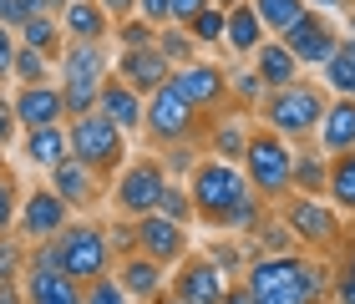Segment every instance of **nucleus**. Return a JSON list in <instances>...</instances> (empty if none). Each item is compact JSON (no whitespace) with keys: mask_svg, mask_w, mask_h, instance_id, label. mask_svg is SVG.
<instances>
[{"mask_svg":"<svg viewBox=\"0 0 355 304\" xmlns=\"http://www.w3.org/2000/svg\"><path fill=\"white\" fill-rule=\"evenodd\" d=\"M188 198H193V223H203L214 233H249L269 208L249 193L239 163H223V157H198L193 163Z\"/></svg>","mask_w":355,"mask_h":304,"instance_id":"1","label":"nucleus"},{"mask_svg":"<svg viewBox=\"0 0 355 304\" xmlns=\"http://www.w3.org/2000/svg\"><path fill=\"white\" fill-rule=\"evenodd\" d=\"M254 304H325L330 299V269L315 253H254L239 274Z\"/></svg>","mask_w":355,"mask_h":304,"instance_id":"2","label":"nucleus"},{"mask_svg":"<svg viewBox=\"0 0 355 304\" xmlns=\"http://www.w3.org/2000/svg\"><path fill=\"white\" fill-rule=\"evenodd\" d=\"M325 107H330V91L320 87V82H304V76H300L295 87L264 91V102L254 107V111H259V127H269L274 137L310 142L315 127H320V117H325Z\"/></svg>","mask_w":355,"mask_h":304,"instance_id":"3","label":"nucleus"},{"mask_svg":"<svg viewBox=\"0 0 355 304\" xmlns=\"http://www.w3.org/2000/svg\"><path fill=\"white\" fill-rule=\"evenodd\" d=\"M289 163H295V142L274 137L269 127L254 122V132L244 142V157H239V172H244L249 193L259 203H284L289 198Z\"/></svg>","mask_w":355,"mask_h":304,"instance_id":"4","label":"nucleus"},{"mask_svg":"<svg viewBox=\"0 0 355 304\" xmlns=\"http://www.w3.org/2000/svg\"><path fill=\"white\" fill-rule=\"evenodd\" d=\"M67 157L92 168L96 178H117L122 163H127V137L102 117V111H87V117L67 122Z\"/></svg>","mask_w":355,"mask_h":304,"instance_id":"5","label":"nucleus"},{"mask_svg":"<svg viewBox=\"0 0 355 304\" xmlns=\"http://www.w3.org/2000/svg\"><path fill=\"white\" fill-rule=\"evenodd\" d=\"M56 264L76 284H92V279L112 274V233L96 229V223H67L56 233Z\"/></svg>","mask_w":355,"mask_h":304,"instance_id":"6","label":"nucleus"},{"mask_svg":"<svg viewBox=\"0 0 355 304\" xmlns=\"http://www.w3.org/2000/svg\"><path fill=\"white\" fill-rule=\"evenodd\" d=\"M279 223L295 233V244L310 249V253H330L335 244H340V233H345V218H340V208H335L330 198H300V193L284 198Z\"/></svg>","mask_w":355,"mask_h":304,"instance_id":"7","label":"nucleus"},{"mask_svg":"<svg viewBox=\"0 0 355 304\" xmlns=\"http://www.w3.org/2000/svg\"><path fill=\"white\" fill-rule=\"evenodd\" d=\"M203 111L193 107L183 91H178L173 82L157 87L148 102H142V132H148L157 147H178V142H193V132H198Z\"/></svg>","mask_w":355,"mask_h":304,"instance_id":"8","label":"nucleus"},{"mask_svg":"<svg viewBox=\"0 0 355 304\" xmlns=\"http://www.w3.org/2000/svg\"><path fill=\"white\" fill-rule=\"evenodd\" d=\"M163 188H168V172H163L157 157H127L122 172H117V183H112V203H117L122 218H142V213L157 208Z\"/></svg>","mask_w":355,"mask_h":304,"instance_id":"9","label":"nucleus"},{"mask_svg":"<svg viewBox=\"0 0 355 304\" xmlns=\"http://www.w3.org/2000/svg\"><path fill=\"white\" fill-rule=\"evenodd\" d=\"M279 41L289 46V56H295L304 71H320L335 51H340V41H345V36H340V26H335L325 10H310V6H304V15L284 30Z\"/></svg>","mask_w":355,"mask_h":304,"instance_id":"10","label":"nucleus"},{"mask_svg":"<svg viewBox=\"0 0 355 304\" xmlns=\"http://www.w3.org/2000/svg\"><path fill=\"white\" fill-rule=\"evenodd\" d=\"M168 82L183 91L203 117H214V111L229 107V66H218V61H188V66H173Z\"/></svg>","mask_w":355,"mask_h":304,"instance_id":"11","label":"nucleus"},{"mask_svg":"<svg viewBox=\"0 0 355 304\" xmlns=\"http://www.w3.org/2000/svg\"><path fill=\"white\" fill-rule=\"evenodd\" d=\"M223 289H229V279L193 249L173 264V274H168V294L178 304H223Z\"/></svg>","mask_w":355,"mask_h":304,"instance_id":"12","label":"nucleus"},{"mask_svg":"<svg viewBox=\"0 0 355 304\" xmlns=\"http://www.w3.org/2000/svg\"><path fill=\"white\" fill-rule=\"evenodd\" d=\"M67 223H71V208L61 203L51 188H31L21 213H15V229H21L15 238H21V244H46V238H56Z\"/></svg>","mask_w":355,"mask_h":304,"instance_id":"13","label":"nucleus"},{"mask_svg":"<svg viewBox=\"0 0 355 304\" xmlns=\"http://www.w3.org/2000/svg\"><path fill=\"white\" fill-rule=\"evenodd\" d=\"M132 244H137V253H148L153 264L173 269L188 253V229L163 218V213H142V218H132Z\"/></svg>","mask_w":355,"mask_h":304,"instance_id":"14","label":"nucleus"},{"mask_svg":"<svg viewBox=\"0 0 355 304\" xmlns=\"http://www.w3.org/2000/svg\"><path fill=\"white\" fill-rule=\"evenodd\" d=\"M107 41H67L61 46V82L56 87H102L107 82Z\"/></svg>","mask_w":355,"mask_h":304,"instance_id":"15","label":"nucleus"},{"mask_svg":"<svg viewBox=\"0 0 355 304\" xmlns=\"http://www.w3.org/2000/svg\"><path fill=\"white\" fill-rule=\"evenodd\" d=\"M112 76H117V82H127L137 97H153L157 87H168L173 66L157 56V46H142V51H117V61H112Z\"/></svg>","mask_w":355,"mask_h":304,"instance_id":"16","label":"nucleus"},{"mask_svg":"<svg viewBox=\"0 0 355 304\" xmlns=\"http://www.w3.org/2000/svg\"><path fill=\"white\" fill-rule=\"evenodd\" d=\"M10 117L15 127H56V122H67V107H61V87L56 82H41V87H21L10 97Z\"/></svg>","mask_w":355,"mask_h":304,"instance_id":"17","label":"nucleus"},{"mask_svg":"<svg viewBox=\"0 0 355 304\" xmlns=\"http://www.w3.org/2000/svg\"><path fill=\"white\" fill-rule=\"evenodd\" d=\"M112 279H117L122 289H127V299H132V304H153V299H163V294H168V269H163V264H153L148 253H137V249L127 253L117 269H112Z\"/></svg>","mask_w":355,"mask_h":304,"instance_id":"18","label":"nucleus"},{"mask_svg":"<svg viewBox=\"0 0 355 304\" xmlns=\"http://www.w3.org/2000/svg\"><path fill=\"white\" fill-rule=\"evenodd\" d=\"M249 71L259 76V87L264 91H279V87H295L300 76H304V66L295 56H289V46L279 41V36H264V46L249 56Z\"/></svg>","mask_w":355,"mask_h":304,"instance_id":"19","label":"nucleus"},{"mask_svg":"<svg viewBox=\"0 0 355 304\" xmlns=\"http://www.w3.org/2000/svg\"><path fill=\"white\" fill-rule=\"evenodd\" d=\"M46 172H51V183H46V188H51L67 208H92L96 198H102V178H96L92 168H82L76 157H61V163L46 168Z\"/></svg>","mask_w":355,"mask_h":304,"instance_id":"20","label":"nucleus"},{"mask_svg":"<svg viewBox=\"0 0 355 304\" xmlns=\"http://www.w3.org/2000/svg\"><path fill=\"white\" fill-rule=\"evenodd\" d=\"M142 102H148V97H137V91L127 87V82H117V76H107L102 97H96V111H102L122 137H137L142 132Z\"/></svg>","mask_w":355,"mask_h":304,"instance_id":"21","label":"nucleus"},{"mask_svg":"<svg viewBox=\"0 0 355 304\" xmlns=\"http://www.w3.org/2000/svg\"><path fill=\"white\" fill-rule=\"evenodd\" d=\"M315 147L325 157L355 147V97H330L325 117H320V127H315Z\"/></svg>","mask_w":355,"mask_h":304,"instance_id":"22","label":"nucleus"},{"mask_svg":"<svg viewBox=\"0 0 355 304\" xmlns=\"http://www.w3.org/2000/svg\"><path fill=\"white\" fill-rule=\"evenodd\" d=\"M254 132V122L244 117V111H214V127H208V137H203V152L208 157H223V163H239L244 157V142Z\"/></svg>","mask_w":355,"mask_h":304,"instance_id":"23","label":"nucleus"},{"mask_svg":"<svg viewBox=\"0 0 355 304\" xmlns=\"http://www.w3.org/2000/svg\"><path fill=\"white\" fill-rule=\"evenodd\" d=\"M264 36H269V30H264L259 15H254L249 0H239V6L223 10V51H229V56H254L264 46Z\"/></svg>","mask_w":355,"mask_h":304,"instance_id":"24","label":"nucleus"},{"mask_svg":"<svg viewBox=\"0 0 355 304\" xmlns=\"http://www.w3.org/2000/svg\"><path fill=\"white\" fill-rule=\"evenodd\" d=\"M56 21H61V36L67 41H107L112 36V21L96 0H67V10Z\"/></svg>","mask_w":355,"mask_h":304,"instance_id":"25","label":"nucleus"},{"mask_svg":"<svg viewBox=\"0 0 355 304\" xmlns=\"http://www.w3.org/2000/svg\"><path fill=\"white\" fill-rule=\"evenodd\" d=\"M325 178H330V157L320 147H295V163H289V193L300 198H325Z\"/></svg>","mask_w":355,"mask_h":304,"instance_id":"26","label":"nucleus"},{"mask_svg":"<svg viewBox=\"0 0 355 304\" xmlns=\"http://www.w3.org/2000/svg\"><path fill=\"white\" fill-rule=\"evenodd\" d=\"M325 198L340 208V218H355V147L330 157V178H325Z\"/></svg>","mask_w":355,"mask_h":304,"instance_id":"27","label":"nucleus"},{"mask_svg":"<svg viewBox=\"0 0 355 304\" xmlns=\"http://www.w3.org/2000/svg\"><path fill=\"white\" fill-rule=\"evenodd\" d=\"M26 163L31 168H56L61 163V157H67V127H31V132H26Z\"/></svg>","mask_w":355,"mask_h":304,"instance_id":"28","label":"nucleus"},{"mask_svg":"<svg viewBox=\"0 0 355 304\" xmlns=\"http://www.w3.org/2000/svg\"><path fill=\"white\" fill-rule=\"evenodd\" d=\"M21 46L41 51L46 61H56V56H61V46H67V36H61V21H56V15H26V26H21Z\"/></svg>","mask_w":355,"mask_h":304,"instance_id":"29","label":"nucleus"},{"mask_svg":"<svg viewBox=\"0 0 355 304\" xmlns=\"http://www.w3.org/2000/svg\"><path fill=\"white\" fill-rule=\"evenodd\" d=\"M249 249H254V253H304V249L295 244V233H289L284 223L269 213V208H264V218L249 229Z\"/></svg>","mask_w":355,"mask_h":304,"instance_id":"30","label":"nucleus"},{"mask_svg":"<svg viewBox=\"0 0 355 304\" xmlns=\"http://www.w3.org/2000/svg\"><path fill=\"white\" fill-rule=\"evenodd\" d=\"M153 46H157V56L168 61V66H188V61H198V46H193V36L183 26H157V36H153Z\"/></svg>","mask_w":355,"mask_h":304,"instance_id":"31","label":"nucleus"},{"mask_svg":"<svg viewBox=\"0 0 355 304\" xmlns=\"http://www.w3.org/2000/svg\"><path fill=\"white\" fill-rule=\"evenodd\" d=\"M51 61H46L41 51H31V46L15 41V56H10V82L15 87H41V82H51Z\"/></svg>","mask_w":355,"mask_h":304,"instance_id":"32","label":"nucleus"},{"mask_svg":"<svg viewBox=\"0 0 355 304\" xmlns=\"http://www.w3.org/2000/svg\"><path fill=\"white\" fill-rule=\"evenodd\" d=\"M249 6H254V15L264 21L269 36H284V30L304 15V0H249Z\"/></svg>","mask_w":355,"mask_h":304,"instance_id":"33","label":"nucleus"},{"mask_svg":"<svg viewBox=\"0 0 355 304\" xmlns=\"http://www.w3.org/2000/svg\"><path fill=\"white\" fill-rule=\"evenodd\" d=\"M320 76H325V91H335V97H355V61H350V51H345V41H340V51H335L325 66H320Z\"/></svg>","mask_w":355,"mask_h":304,"instance_id":"34","label":"nucleus"},{"mask_svg":"<svg viewBox=\"0 0 355 304\" xmlns=\"http://www.w3.org/2000/svg\"><path fill=\"white\" fill-rule=\"evenodd\" d=\"M203 259L214 264L223 279H229V274H244V269H249L254 249H244V244H234V238H229V244H208V249H203Z\"/></svg>","mask_w":355,"mask_h":304,"instance_id":"35","label":"nucleus"},{"mask_svg":"<svg viewBox=\"0 0 355 304\" xmlns=\"http://www.w3.org/2000/svg\"><path fill=\"white\" fill-rule=\"evenodd\" d=\"M183 30L193 36V46H223V6H203Z\"/></svg>","mask_w":355,"mask_h":304,"instance_id":"36","label":"nucleus"},{"mask_svg":"<svg viewBox=\"0 0 355 304\" xmlns=\"http://www.w3.org/2000/svg\"><path fill=\"white\" fill-rule=\"evenodd\" d=\"M153 213H163V218H173V223H193V198H188V183H173L168 178V188H163V198H157V208Z\"/></svg>","mask_w":355,"mask_h":304,"instance_id":"37","label":"nucleus"},{"mask_svg":"<svg viewBox=\"0 0 355 304\" xmlns=\"http://www.w3.org/2000/svg\"><path fill=\"white\" fill-rule=\"evenodd\" d=\"M234 97H239L244 111H254V107L264 102V87H259V76H254L249 66H234L229 71V107H234Z\"/></svg>","mask_w":355,"mask_h":304,"instance_id":"38","label":"nucleus"},{"mask_svg":"<svg viewBox=\"0 0 355 304\" xmlns=\"http://www.w3.org/2000/svg\"><path fill=\"white\" fill-rule=\"evenodd\" d=\"M330 299L335 304H355V244L340 253V264H335V274H330Z\"/></svg>","mask_w":355,"mask_h":304,"instance_id":"39","label":"nucleus"},{"mask_svg":"<svg viewBox=\"0 0 355 304\" xmlns=\"http://www.w3.org/2000/svg\"><path fill=\"white\" fill-rule=\"evenodd\" d=\"M112 36H117V46H122V51H142V46H153V36H157V30H153L148 21H142V15H127V21H117V26H112Z\"/></svg>","mask_w":355,"mask_h":304,"instance_id":"40","label":"nucleus"},{"mask_svg":"<svg viewBox=\"0 0 355 304\" xmlns=\"http://www.w3.org/2000/svg\"><path fill=\"white\" fill-rule=\"evenodd\" d=\"M21 274H26V244L10 238V233H0V284H10Z\"/></svg>","mask_w":355,"mask_h":304,"instance_id":"41","label":"nucleus"},{"mask_svg":"<svg viewBox=\"0 0 355 304\" xmlns=\"http://www.w3.org/2000/svg\"><path fill=\"white\" fill-rule=\"evenodd\" d=\"M82 304H132V299H127V289L112 274H102V279L82 284Z\"/></svg>","mask_w":355,"mask_h":304,"instance_id":"42","label":"nucleus"},{"mask_svg":"<svg viewBox=\"0 0 355 304\" xmlns=\"http://www.w3.org/2000/svg\"><path fill=\"white\" fill-rule=\"evenodd\" d=\"M96 97H102V87H61L67 122H71V117H87V111H96Z\"/></svg>","mask_w":355,"mask_h":304,"instance_id":"43","label":"nucleus"},{"mask_svg":"<svg viewBox=\"0 0 355 304\" xmlns=\"http://www.w3.org/2000/svg\"><path fill=\"white\" fill-rule=\"evenodd\" d=\"M15 213H21V188H15L10 172H0V233L15 223Z\"/></svg>","mask_w":355,"mask_h":304,"instance_id":"44","label":"nucleus"},{"mask_svg":"<svg viewBox=\"0 0 355 304\" xmlns=\"http://www.w3.org/2000/svg\"><path fill=\"white\" fill-rule=\"evenodd\" d=\"M137 15H142V21H148L153 30L173 21V10H168V0H137Z\"/></svg>","mask_w":355,"mask_h":304,"instance_id":"45","label":"nucleus"},{"mask_svg":"<svg viewBox=\"0 0 355 304\" xmlns=\"http://www.w3.org/2000/svg\"><path fill=\"white\" fill-rule=\"evenodd\" d=\"M203 6H214V0H168V10H173V26H188L193 15H198Z\"/></svg>","mask_w":355,"mask_h":304,"instance_id":"46","label":"nucleus"},{"mask_svg":"<svg viewBox=\"0 0 355 304\" xmlns=\"http://www.w3.org/2000/svg\"><path fill=\"white\" fill-rule=\"evenodd\" d=\"M0 26H6V30L26 26V6H21V0H0Z\"/></svg>","mask_w":355,"mask_h":304,"instance_id":"47","label":"nucleus"},{"mask_svg":"<svg viewBox=\"0 0 355 304\" xmlns=\"http://www.w3.org/2000/svg\"><path fill=\"white\" fill-rule=\"evenodd\" d=\"M96 6L107 10V21H112V26L127 21V15H137V0H96Z\"/></svg>","mask_w":355,"mask_h":304,"instance_id":"48","label":"nucleus"},{"mask_svg":"<svg viewBox=\"0 0 355 304\" xmlns=\"http://www.w3.org/2000/svg\"><path fill=\"white\" fill-rule=\"evenodd\" d=\"M10 56H15V30L0 26V82L10 76Z\"/></svg>","mask_w":355,"mask_h":304,"instance_id":"49","label":"nucleus"},{"mask_svg":"<svg viewBox=\"0 0 355 304\" xmlns=\"http://www.w3.org/2000/svg\"><path fill=\"white\" fill-rule=\"evenodd\" d=\"M26 15H61L67 10V0H21Z\"/></svg>","mask_w":355,"mask_h":304,"instance_id":"50","label":"nucleus"},{"mask_svg":"<svg viewBox=\"0 0 355 304\" xmlns=\"http://www.w3.org/2000/svg\"><path fill=\"white\" fill-rule=\"evenodd\" d=\"M31 304H82V284H71L61 294H46V299H31Z\"/></svg>","mask_w":355,"mask_h":304,"instance_id":"51","label":"nucleus"},{"mask_svg":"<svg viewBox=\"0 0 355 304\" xmlns=\"http://www.w3.org/2000/svg\"><path fill=\"white\" fill-rule=\"evenodd\" d=\"M10 137H15V117H10V102L0 97V147H6Z\"/></svg>","mask_w":355,"mask_h":304,"instance_id":"52","label":"nucleus"},{"mask_svg":"<svg viewBox=\"0 0 355 304\" xmlns=\"http://www.w3.org/2000/svg\"><path fill=\"white\" fill-rule=\"evenodd\" d=\"M0 304H26V289H21V279L0 284Z\"/></svg>","mask_w":355,"mask_h":304,"instance_id":"53","label":"nucleus"},{"mask_svg":"<svg viewBox=\"0 0 355 304\" xmlns=\"http://www.w3.org/2000/svg\"><path fill=\"white\" fill-rule=\"evenodd\" d=\"M223 304H254V299H249L244 284H229V289H223Z\"/></svg>","mask_w":355,"mask_h":304,"instance_id":"54","label":"nucleus"},{"mask_svg":"<svg viewBox=\"0 0 355 304\" xmlns=\"http://www.w3.org/2000/svg\"><path fill=\"white\" fill-rule=\"evenodd\" d=\"M310 10H340V6H350V0H304Z\"/></svg>","mask_w":355,"mask_h":304,"instance_id":"55","label":"nucleus"},{"mask_svg":"<svg viewBox=\"0 0 355 304\" xmlns=\"http://www.w3.org/2000/svg\"><path fill=\"white\" fill-rule=\"evenodd\" d=\"M345 51H350V61H355V36H345Z\"/></svg>","mask_w":355,"mask_h":304,"instance_id":"56","label":"nucleus"},{"mask_svg":"<svg viewBox=\"0 0 355 304\" xmlns=\"http://www.w3.org/2000/svg\"><path fill=\"white\" fill-rule=\"evenodd\" d=\"M153 304H178V299H173V294H163V299H153Z\"/></svg>","mask_w":355,"mask_h":304,"instance_id":"57","label":"nucleus"},{"mask_svg":"<svg viewBox=\"0 0 355 304\" xmlns=\"http://www.w3.org/2000/svg\"><path fill=\"white\" fill-rule=\"evenodd\" d=\"M214 6H223V10H229V6H239V0H214Z\"/></svg>","mask_w":355,"mask_h":304,"instance_id":"58","label":"nucleus"},{"mask_svg":"<svg viewBox=\"0 0 355 304\" xmlns=\"http://www.w3.org/2000/svg\"><path fill=\"white\" fill-rule=\"evenodd\" d=\"M350 36H355V6H350Z\"/></svg>","mask_w":355,"mask_h":304,"instance_id":"59","label":"nucleus"},{"mask_svg":"<svg viewBox=\"0 0 355 304\" xmlns=\"http://www.w3.org/2000/svg\"><path fill=\"white\" fill-rule=\"evenodd\" d=\"M0 172H6V152H0Z\"/></svg>","mask_w":355,"mask_h":304,"instance_id":"60","label":"nucleus"}]
</instances>
